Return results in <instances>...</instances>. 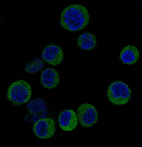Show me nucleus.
Masks as SVG:
<instances>
[{"label":"nucleus","instance_id":"obj_6","mask_svg":"<svg viewBox=\"0 0 142 147\" xmlns=\"http://www.w3.org/2000/svg\"><path fill=\"white\" fill-rule=\"evenodd\" d=\"M55 122L51 118L40 119L34 124L32 130L35 136L41 139H48L54 136L56 131Z\"/></svg>","mask_w":142,"mask_h":147},{"label":"nucleus","instance_id":"obj_8","mask_svg":"<svg viewBox=\"0 0 142 147\" xmlns=\"http://www.w3.org/2000/svg\"><path fill=\"white\" fill-rule=\"evenodd\" d=\"M58 121L62 129L67 131H71L78 125V117L74 110H65L60 114Z\"/></svg>","mask_w":142,"mask_h":147},{"label":"nucleus","instance_id":"obj_7","mask_svg":"<svg viewBox=\"0 0 142 147\" xmlns=\"http://www.w3.org/2000/svg\"><path fill=\"white\" fill-rule=\"evenodd\" d=\"M41 57L43 61L51 65H58L63 60V52L59 46L50 44L44 48L41 54Z\"/></svg>","mask_w":142,"mask_h":147},{"label":"nucleus","instance_id":"obj_5","mask_svg":"<svg viewBox=\"0 0 142 147\" xmlns=\"http://www.w3.org/2000/svg\"><path fill=\"white\" fill-rule=\"evenodd\" d=\"M77 117L79 122L83 127H91L97 122L98 114L95 107L91 104L83 103L77 110Z\"/></svg>","mask_w":142,"mask_h":147},{"label":"nucleus","instance_id":"obj_11","mask_svg":"<svg viewBox=\"0 0 142 147\" xmlns=\"http://www.w3.org/2000/svg\"><path fill=\"white\" fill-rule=\"evenodd\" d=\"M97 39L94 34L85 32L80 35L77 40V46L82 50H90L96 47Z\"/></svg>","mask_w":142,"mask_h":147},{"label":"nucleus","instance_id":"obj_2","mask_svg":"<svg viewBox=\"0 0 142 147\" xmlns=\"http://www.w3.org/2000/svg\"><path fill=\"white\" fill-rule=\"evenodd\" d=\"M32 92L31 86L29 83L24 80H17L9 87L7 97L13 105L20 106L28 102Z\"/></svg>","mask_w":142,"mask_h":147},{"label":"nucleus","instance_id":"obj_1","mask_svg":"<svg viewBox=\"0 0 142 147\" xmlns=\"http://www.w3.org/2000/svg\"><path fill=\"white\" fill-rule=\"evenodd\" d=\"M88 10L84 6L80 4L70 5L61 13L60 24L65 30L76 32L84 29L89 23Z\"/></svg>","mask_w":142,"mask_h":147},{"label":"nucleus","instance_id":"obj_12","mask_svg":"<svg viewBox=\"0 0 142 147\" xmlns=\"http://www.w3.org/2000/svg\"><path fill=\"white\" fill-rule=\"evenodd\" d=\"M45 66L41 59L36 58L27 64L25 70L30 74H36L41 71Z\"/></svg>","mask_w":142,"mask_h":147},{"label":"nucleus","instance_id":"obj_10","mask_svg":"<svg viewBox=\"0 0 142 147\" xmlns=\"http://www.w3.org/2000/svg\"><path fill=\"white\" fill-rule=\"evenodd\" d=\"M140 52L134 45H128L124 47L120 54V59L125 64H134L139 60Z\"/></svg>","mask_w":142,"mask_h":147},{"label":"nucleus","instance_id":"obj_3","mask_svg":"<svg viewBox=\"0 0 142 147\" xmlns=\"http://www.w3.org/2000/svg\"><path fill=\"white\" fill-rule=\"evenodd\" d=\"M132 91L125 83L121 81L113 82L108 87L107 91L109 101L116 105H124L131 99Z\"/></svg>","mask_w":142,"mask_h":147},{"label":"nucleus","instance_id":"obj_4","mask_svg":"<svg viewBox=\"0 0 142 147\" xmlns=\"http://www.w3.org/2000/svg\"><path fill=\"white\" fill-rule=\"evenodd\" d=\"M27 109L28 113L24 118L27 122L34 123L40 119L46 118L47 103L42 98H37L30 100L27 104Z\"/></svg>","mask_w":142,"mask_h":147},{"label":"nucleus","instance_id":"obj_9","mask_svg":"<svg viewBox=\"0 0 142 147\" xmlns=\"http://www.w3.org/2000/svg\"><path fill=\"white\" fill-rule=\"evenodd\" d=\"M60 82L59 73L52 68L46 69L40 76V83L44 88L49 90L55 88Z\"/></svg>","mask_w":142,"mask_h":147}]
</instances>
